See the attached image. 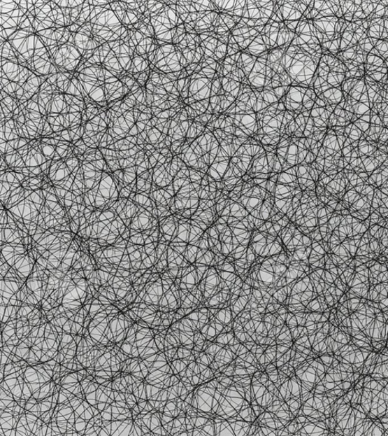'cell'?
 <instances>
[{
  "label": "cell",
  "instance_id": "cell-1",
  "mask_svg": "<svg viewBox=\"0 0 388 436\" xmlns=\"http://www.w3.org/2000/svg\"><path fill=\"white\" fill-rule=\"evenodd\" d=\"M8 41L12 45L19 64L32 71L36 76L60 73L37 33L19 30Z\"/></svg>",
  "mask_w": 388,
  "mask_h": 436
},
{
  "label": "cell",
  "instance_id": "cell-2",
  "mask_svg": "<svg viewBox=\"0 0 388 436\" xmlns=\"http://www.w3.org/2000/svg\"><path fill=\"white\" fill-rule=\"evenodd\" d=\"M77 71L78 79L89 98L96 103L122 101L131 92L122 81L101 66L85 62Z\"/></svg>",
  "mask_w": 388,
  "mask_h": 436
},
{
  "label": "cell",
  "instance_id": "cell-3",
  "mask_svg": "<svg viewBox=\"0 0 388 436\" xmlns=\"http://www.w3.org/2000/svg\"><path fill=\"white\" fill-rule=\"evenodd\" d=\"M1 90L20 104L39 93L41 85L52 75L38 77L29 69L1 58Z\"/></svg>",
  "mask_w": 388,
  "mask_h": 436
},
{
  "label": "cell",
  "instance_id": "cell-4",
  "mask_svg": "<svg viewBox=\"0 0 388 436\" xmlns=\"http://www.w3.org/2000/svg\"><path fill=\"white\" fill-rule=\"evenodd\" d=\"M257 114L259 129L254 139L261 146L274 147H277L282 139L288 123L297 116L294 113L287 111L281 101Z\"/></svg>",
  "mask_w": 388,
  "mask_h": 436
},
{
  "label": "cell",
  "instance_id": "cell-5",
  "mask_svg": "<svg viewBox=\"0 0 388 436\" xmlns=\"http://www.w3.org/2000/svg\"><path fill=\"white\" fill-rule=\"evenodd\" d=\"M323 140L317 141L312 138H292L285 134L276 150L283 171L296 166L312 164L317 160Z\"/></svg>",
  "mask_w": 388,
  "mask_h": 436
},
{
  "label": "cell",
  "instance_id": "cell-6",
  "mask_svg": "<svg viewBox=\"0 0 388 436\" xmlns=\"http://www.w3.org/2000/svg\"><path fill=\"white\" fill-rule=\"evenodd\" d=\"M322 56H312L291 44L284 52L281 66L290 77L292 86L313 88L314 78Z\"/></svg>",
  "mask_w": 388,
  "mask_h": 436
},
{
  "label": "cell",
  "instance_id": "cell-7",
  "mask_svg": "<svg viewBox=\"0 0 388 436\" xmlns=\"http://www.w3.org/2000/svg\"><path fill=\"white\" fill-rule=\"evenodd\" d=\"M220 143L213 132L206 128L204 133L192 143L185 142L178 157L187 167L207 174L218 155Z\"/></svg>",
  "mask_w": 388,
  "mask_h": 436
},
{
  "label": "cell",
  "instance_id": "cell-8",
  "mask_svg": "<svg viewBox=\"0 0 388 436\" xmlns=\"http://www.w3.org/2000/svg\"><path fill=\"white\" fill-rule=\"evenodd\" d=\"M288 87L273 90H258L248 85H241L240 94L224 114H255L275 104L285 97Z\"/></svg>",
  "mask_w": 388,
  "mask_h": 436
},
{
  "label": "cell",
  "instance_id": "cell-9",
  "mask_svg": "<svg viewBox=\"0 0 388 436\" xmlns=\"http://www.w3.org/2000/svg\"><path fill=\"white\" fill-rule=\"evenodd\" d=\"M297 169L299 166L279 174L275 190V208L290 220L299 209L303 195L297 178Z\"/></svg>",
  "mask_w": 388,
  "mask_h": 436
},
{
  "label": "cell",
  "instance_id": "cell-10",
  "mask_svg": "<svg viewBox=\"0 0 388 436\" xmlns=\"http://www.w3.org/2000/svg\"><path fill=\"white\" fill-rule=\"evenodd\" d=\"M208 65L203 67L198 73H194L189 83L188 98L184 101L185 106L203 101L216 95L227 93L222 87L220 74L218 73V62L209 58L206 59Z\"/></svg>",
  "mask_w": 388,
  "mask_h": 436
},
{
  "label": "cell",
  "instance_id": "cell-11",
  "mask_svg": "<svg viewBox=\"0 0 388 436\" xmlns=\"http://www.w3.org/2000/svg\"><path fill=\"white\" fill-rule=\"evenodd\" d=\"M90 23L92 33L104 43L124 40L129 36L127 27L124 26L112 10L110 4L95 7L86 23Z\"/></svg>",
  "mask_w": 388,
  "mask_h": 436
},
{
  "label": "cell",
  "instance_id": "cell-12",
  "mask_svg": "<svg viewBox=\"0 0 388 436\" xmlns=\"http://www.w3.org/2000/svg\"><path fill=\"white\" fill-rule=\"evenodd\" d=\"M251 178L243 181L241 195L237 202L245 208L247 213L261 221H268L275 207V196L254 183Z\"/></svg>",
  "mask_w": 388,
  "mask_h": 436
},
{
  "label": "cell",
  "instance_id": "cell-13",
  "mask_svg": "<svg viewBox=\"0 0 388 436\" xmlns=\"http://www.w3.org/2000/svg\"><path fill=\"white\" fill-rule=\"evenodd\" d=\"M210 132L220 129L236 136L243 143L254 138L258 132L257 114H222L217 120L206 125Z\"/></svg>",
  "mask_w": 388,
  "mask_h": 436
},
{
  "label": "cell",
  "instance_id": "cell-14",
  "mask_svg": "<svg viewBox=\"0 0 388 436\" xmlns=\"http://www.w3.org/2000/svg\"><path fill=\"white\" fill-rule=\"evenodd\" d=\"M166 5L155 17L151 24L155 31V38L167 43H173L178 27L185 24L176 10L177 1H164Z\"/></svg>",
  "mask_w": 388,
  "mask_h": 436
},
{
  "label": "cell",
  "instance_id": "cell-15",
  "mask_svg": "<svg viewBox=\"0 0 388 436\" xmlns=\"http://www.w3.org/2000/svg\"><path fill=\"white\" fill-rule=\"evenodd\" d=\"M148 60L164 74L174 73L187 67L182 51L173 43L159 47L155 52L149 54Z\"/></svg>",
  "mask_w": 388,
  "mask_h": 436
},
{
  "label": "cell",
  "instance_id": "cell-16",
  "mask_svg": "<svg viewBox=\"0 0 388 436\" xmlns=\"http://www.w3.org/2000/svg\"><path fill=\"white\" fill-rule=\"evenodd\" d=\"M47 49L61 73L69 72L70 74L75 75L80 62L83 59V57L76 46L72 34L67 43L59 47Z\"/></svg>",
  "mask_w": 388,
  "mask_h": 436
},
{
  "label": "cell",
  "instance_id": "cell-17",
  "mask_svg": "<svg viewBox=\"0 0 388 436\" xmlns=\"http://www.w3.org/2000/svg\"><path fill=\"white\" fill-rule=\"evenodd\" d=\"M276 1H254L246 0L238 27L248 26L252 28L265 26L272 19Z\"/></svg>",
  "mask_w": 388,
  "mask_h": 436
},
{
  "label": "cell",
  "instance_id": "cell-18",
  "mask_svg": "<svg viewBox=\"0 0 388 436\" xmlns=\"http://www.w3.org/2000/svg\"><path fill=\"white\" fill-rule=\"evenodd\" d=\"M318 97L314 89L301 86H289L287 94L281 99L286 110L299 115L311 111Z\"/></svg>",
  "mask_w": 388,
  "mask_h": 436
},
{
  "label": "cell",
  "instance_id": "cell-19",
  "mask_svg": "<svg viewBox=\"0 0 388 436\" xmlns=\"http://www.w3.org/2000/svg\"><path fill=\"white\" fill-rule=\"evenodd\" d=\"M292 45L308 52L312 56H322L321 43L312 20L300 21Z\"/></svg>",
  "mask_w": 388,
  "mask_h": 436
},
{
  "label": "cell",
  "instance_id": "cell-20",
  "mask_svg": "<svg viewBox=\"0 0 388 436\" xmlns=\"http://www.w3.org/2000/svg\"><path fill=\"white\" fill-rule=\"evenodd\" d=\"M261 37L268 51L275 49H287L295 37V33L289 30L284 22L269 20L265 25Z\"/></svg>",
  "mask_w": 388,
  "mask_h": 436
},
{
  "label": "cell",
  "instance_id": "cell-21",
  "mask_svg": "<svg viewBox=\"0 0 388 436\" xmlns=\"http://www.w3.org/2000/svg\"><path fill=\"white\" fill-rule=\"evenodd\" d=\"M250 248L256 258H270L285 251L283 242L279 236H273L258 230L254 231L249 244Z\"/></svg>",
  "mask_w": 388,
  "mask_h": 436
},
{
  "label": "cell",
  "instance_id": "cell-22",
  "mask_svg": "<svg viewBox=\"0 0 388 436\" xmlns=\"http://www.w3.org/2000/svg\"><path fill=\"white\" fill-rule=\"evenodd\" d=\"M0 30H23L32 27L28 16L15 1L0 2Z\"/></svg>",
  "mask_w": 388,
  "mask_h": 436
},
{
  "label": "cell",
  "instance_id": "cell-23",
  "mask_svg": "<svg viewBox=\"0 0 388 436\" xmlns=\"http://www.w3.org/2000/svg\"><path fill=\"white\" fill-rule=\"evenodd\" d=\"M283 171L276 153L265 149L258 154L247 175L251 178L269 179Z\"/></svg>",
  "mask_w": 388,
  "mask_h": 436
},
{
  "label": "cell",
  "instance_id": "cell-24",
  "mask_svg": "<svg viewBox=\"0 0 388 436\" xmlns=\"http://www.w3.org/2000/svg\"><path fill=\"white\" fill-rule=\"evenodd\" d=\"M312 1H276L271 20L275 22H300Z\"/></svg>",
  "mask_w": 388,
  "mask_h": 436
},
{
  "label": "cell",
  "instance_id": "cell-25",
  "mask_svg": "<svg viewBox=\"0 0 388 436\" xmlns=\"http://www.w3.org/2000/svg\"><path fill=\"white\" fill-rule=\"evenodd\" d=\"M278 236L283 242L285 251L292 254L300 251L306 253V249H308L311 244V241L308 236L304 235L292 222L285 227Z\"/></svg>",
  "mask_w": 388,
  "mask_h": 436
},
{
  "label": "cell",
  "instance_id": "cell-26",
  "mask_svg": "<svg viewBox=\"0 0 388 436\" xmlns=\"http://www.w3.org/2000/svg\"><path fill=\"white\" fill-rule=\"evenodd\" d=\"M264 27L252 28L248 26L236 25L230 33L228 46L238 52L246 51L252 41L263 31Z\"/></svg>",
  "mask_w": 388,
  "mask_h": 436
},
{
  "label": "cell",
  "instance_id": "cell-27",
  "mask_svg": "<svg viewBox=\"0 0 388 436\" xmlns=\"http://www.w3.org/2000/svg\"><path fill=\"white\" fill-rule=\"evenodd\" d=\"M214 34V32H206L200 34L202 41L201 47L204 52L206 59L210 58L219 62L220 64H223L227 56L228 45L215 38Z\"/></svg>",
  "mask_w": 388,
  "mask_h": 436
},
{
  "label": "cell",
  "instance_id": "cell-28",
  "mask_svg": "<svg viewBox=\"0 0 388 436\" xmlns=\"http://www.w3.org/2000/svg\"><path fill=\"white\" fill-rule=\"evenodd\" d=\"M310 114L308 111L295 117L287 125L285 134L292 138H312L315 127Z\"/></svg>",
  "mask_w": 388,
  "mask_h": 436
},
{
  "label": "cell",
  "instance_id": "cell-29",
  "mask_svg": "<svg viewBox=\"0 0 388 436\" xmlns=\"http://www.w3.org/2000/svg\"><path fill=\"white\" fill-rule=\"evenodd\" d=\"M338 21L337 16L322 17L321 20L312 21L321 44L341 38V35L337 32Z\"/></svg>",
  "mask_w": 388,
  "mask_h": 436
},
{
  "label": "cell",
  "instance_id": "cell-30",
  "mask_svg": "<svg viewBox=\"0 0 388 436\" xmlns=\"http://www.w3.org/2000/svg\"><path fill=\"white\" fill-rule=\"evenodd\" d=\"M340 1H315L310 13L306 17V20H319L322 17L336 16L340 10Z\"/></svg>",
  "mask_w": 388,
  "mask_h": 436
},
{
  "label": "cell",
  "instance_id": "cell-31",
  "mask_svg": "<svg viewBox=\"0 0 388 436\" xmlns=\"http://www.w3.org/2000/svg\"><path fill=\"white\" fill-rule=\"evenodd\" d=\"M338 105L327 106L326 107H319L317 104H314L311 111L310 116L313 120L315 127V132L326 131L329 129V118Z\"/></svg>",
  "mask_w": 388,
  "mask_h": 436
},
{
  "label": "cell",
  "instance_id": "cell-32",
  "mask_svg": "<svg viewBox=\"0 0 388 436\" xmlns=\"http://www.w3.org/2000/svg\"><path fill=\"white\" fill-rule=\"evenodd\" d=\"M236 99L229 94L216 95L210 98V106L206 114L222 115L227 112L229 107L236 102Z\"/></svg>",
  "mask_w": 388,
  "mask_h": 436
},
{
  "label": "cell",
  "instance_id": "cell-33",
  "mask_svg": "<svg viewBox=\"0 0 388 436\" xmlns=\"http://www.w3.org/2000/svg\"><path fill=\"white\" fill-rule=\"evenodd\" d=\"M212 1L217 6L220 13L231 16H238L240 17V19L243 8H245L246 4V0H243V1H238V0H232V1H215V0H212Z\"/></svg>",
  "mask_w": 388,
  "mask_h": 436
},
{
  "label": "cell",
  "instance_id": "cell-34",
  "mask_svg": "<svg viewBox=\"0 0 388 436\" xmlns=\"http://www.w3.org/2000/svg\"><path fill=\"white\" fill-rule=\"evenodd\" d=\"M237 25L233 16L220 13L214 25V33L220 36H229L232 29Z\"/></svg>",
  "mask_w": 388,
  "mask_h": 436
},
{
  "label": "cell",
  "instance_id": "cell-35",
  "mask_svg": "<svg viewBox=\"0 0 388 436\" xmlns=\"http://www.w3.org/2000/svg\"><path fill=\"white\" fill-rule=\"evenodd\" d=\"M363 1H340V8L345 21L352 22L358 8Z\"/></svg>",
  "mask_w": 388,
  "mask_h": 436
},
{
  "label": "cell",
  "instance_id": "cell-36",
  "mask_svg": "<svg viewBox=\"0 0 388 436\" xmlns=\"http://www.w3.org/2000/svg\"><path fill=\"white\" fill-rule=\"evenodd\" d=\"M220 80L224 92L231 94L237 99L240 92L242 84L238 83V81L227 77H221Z\"/></svg>",
  "mask_w": 388,
  "mask_h": 436
},
{
  "label": "cell",
  "instance_id": "cell-37",
  "mask_svg": "<svg viewBox=\"0 0 388 436\" xmlns=\"http://www.w3.org/2000/svg\"><path fill=\"white\" fill-rule=\"evenodd\" d=\"M266 52H268V50L266 44L260 34L258 37L250 45V47L247 49V50L243 52H247L250 54V55L259 57Z\"/></svg>",
  "mask_w": 388,
  "mask_h": 436
},
{
  "label": "cell",
  "instance_id": "cell-38",
  "mask_svg": "<svg viewBox=\"0 0 388 436\" xmlns=\"http://www.w3.org/2000/svg\"><path fill=\"white\" fill-rule=\"evenodd\" d=\"M0 44H1V58H4L8 61L16 63V64H19V61L15 56L12 45L8 41L0 38Z\"/></svg>",
  "mask_w": 388,
  "mask_h": 436
},
{
  "label": "cell",
  "instance_id": "cell-39",
  "mask_svg": "<svg viewBox=\"0 0 388 436\" xmlns=\"http://www.w3.org/2000/svg\"><path fill=\"white\" fill-rule=\"evenodd\" d=\"M210 106V98L189 105L196 113L197 116L206 113Z\"/></svg>",
  "mask_w": 388,
  "mask_h": 436
},
{
  "label": "cell",
  "instance_id": "cell-40",
  "mask_svg": "<svg viewBox=\"0 0 388 436\" xmlns=\"http://www.w3.org/2000/svg\"><path fill=\"white\" fill-rule=\"evenodd\" d=\"M60 8H73L85 3V1H54Z\"/></svg>",
  "mask_w": 388,
  "mask_h": 436
},
{
  "label": "cell",
  "instance_id": "cell-41",
  "mask_svg": "<svg viewBox=\"0 0 388 436\" xmlns=\"http://www.w3.org/2000/svg\"><path fill=\"white\" fill-rule=\"evenodd\" d=\"M213 115L211 114H203L201 115L197 116L194 121L197 122H200L202 125L206 126L208 125L212 119Z\"/></svg>",
  "mask_w": 388,
  "mask_h": 436
}]
</instances>
